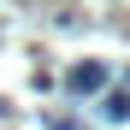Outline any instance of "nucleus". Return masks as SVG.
<instances>
[{
    "instance_id": "1",
    "label": "nucleus",
    "mask_w": 130,
    "mask_h": 130,
    "mask_svg": "<svg viewBox=\"0 0 130 130\" xmlns=\"http://www.w3.org/2000/svg\"><path fill=\"white\" fill-rule=\"evenodd\" d=\"M101 83H106V65H95V59H83L77 71H71V89H77V95H95Z\"/></svg>"
}]
</instances>
